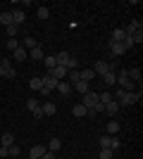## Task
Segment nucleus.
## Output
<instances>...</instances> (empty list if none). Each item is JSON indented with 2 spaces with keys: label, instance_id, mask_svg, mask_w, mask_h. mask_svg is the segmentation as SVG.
Segmentation results:
<instances>
[{
  "label": "nucleus",
  "instance_id": "1",
  "mask_svg": "<svg viewBox=\"0 0 143 159\" xmlns=\"http://www.w3.org/2000/svg\"><path fill=\"white\" fill-rule=\"evenodd\" d=\"M95 71V76H102V74H107V71H115L117 69V64H110V62H102V60H98L93 66H91Z\"/></svg>",
  "mask_w": 143,
  "mask_h": 159
},
{
  "label": "nucleus",
  "instance_id": "2",
  "mask_svg": "<svg viewBox=\"0 0 143 159\" xmlns=\"http://www.w3.org/2000/svg\"><path fill=\"white\" fill-rule=\"evenodd\" d=\"M81 105L86 107V109H93L95 105H98V93H93V90H88L86 95H81Z\"/></svg>",
  "mask_w": 143,
  "mask_h": 159
},
{
  "label": "nucleus",
  "instance_id": "3",
  "mask_svg": "<svg viewBox=\"0 0 143 159\" xmlns=\"http://www.w3.org/2000/svg\"><path fill=\"white\" fill-rule=\"evenodd\" d=\"M126 52V48L122 43H115V40H110V57H119V55Z\"/></svg>",
  "mask_w": 143,
  "mask_h": 159
},
{
  "label": "nucleus",
  "instance_id": "4",
  "mask_svg": "<svg viewBox=\"0 0 143 159\" xmlns=\"http://www.w3.org/2000/svg\"><path fill=\"white\" fill-rule=\"evenodd\" d=\"M48 74H50V76H53L55 81H64L69 71H67V66H55L53 71H48Z\"/></svg>",
  "mask_w": 143,
  "mask_h": 159
},
{
  "label": "nucleus",
  "instance_id": "5",
  "mask_svg": "<svg viewBox=\"0 0 143 159\" xmlns=\"http://www.w3.org/2000/svg\"><path fill=\"white\" fill-rule=\"evenodd\" d=\"M0 64H2V76H5V79H14V76H17V71H14V66H12L10 60L0 62Z\"/></svg>",
  "mask_w": 143,
  "mask_h": 159
},
{
  "label": "nucleus",
  "instance_id": "6",
  "mask_svg": "<svg viewBox=\"0 0 143 159\" xmlns=\"http://www.w3.org/2000/svg\"><path fill=\"white\" fill-rule=\"evenodd\" d=\"M45 152H48V150H45L43 145H34L31 150H29V159H41Z\"/></svg>",
  "mask_w": 143,
  "mask_h": 159
},
{
  "label": "nucleus",
  "instance_id": "7",
  "mask_svg": "<svg viewBox=\"0 0 143 159\" xmlns=\"http://www.w3.org/2000/svg\"><path fill=\"white\" fill-rule=\"evenodd\" d=\"M72 90H76L79 95H86V93L91 90V88H88V83H86V81H81V79H79L76 83H72Z\"/></svg>",
  "mask_w": 143,
  "mask_h": 159
},
{
  "label": "nucleus",
  "instance_id": "8",
  "mask_svg": "<svg viewBox=\"0 0 143 159\" xmlns=\"http://www.w3.org/2000/svg\"><path fill=\"white\" fill-rule=\"evenodd\" d=\"M41 109H43V116H53L57 112V105L55 102H41Z\"/></svg>",
  "mask_w": 143,
  "mask_h": 159
},
{
  "label": "nucleus",
  "instance_id": "9",
  "mask_svg": "<svg viewBox=\"0 0 143 159\" xmlns=\"http://www.w3.org/2000/svg\"><path fill=\"white\" fill-rule=\"evenodd\" d=\"M55 90H57V93H60L62 98H67V95H72V86H69L67 81H60V83H57V88H55Z\"/></svg>",
  "mask_w": 143,
  "mask_h": 159
},
{
  "label": "nucleus",
  "instance_id": "10",
  "mask_svg": "<svg viewBox=\"0 0 143 159\" xmlns=\"http://www.w3.org/2000/svg\"><path fill=\"white\" fill-rule=\"evenodd\" d=\"M41 81H43V88H48V90H55V88H57V83H60V81H55L50 74H45Z\"/></svg>",
  "mask_w": 143,
  "mask_h": 159
},
{
  "label": "nucleus",
  "instance_id": "11",
  "mask_svg": "<svg viewBox=\"0 0 143 159\" xmlns=\"http://www.w3.org/2000/svg\"><path fill=\"white\" fill-rule=\"evenodd\" d=\"M126 74H129V81L131 83H141V69H138V66H134V69H126Z\"/></svg>",
  "mask_w": 143,
  "mask_h": 159
},
{
  "label": "nucleus",
  "instance_id": "12",
  "mask_svg": "<svg viewBox=\"0 0 143 159\" xmlns=\"http://www.w3.org/2000/svg\"><path fill=\"white\" fill-rule=\"evenodd\" d=\"M102 83H105V86H117V71L102 74Z\"/></svg>",
  "mask_w": 143,
  "mask_h": 159
},
{
  "label": "nucleus",
  "instance_id": "13",
  "mask_svg": "<svg viewBox=\"0 0 143 159\" xmlns=\"http://www.w3.org/2000/svg\"><path fill=\"white\" fill-rule=\"evenodd\" d=\"M102 112L107 114V116H115V114L119 112V102H115V100H112V102H107V105H105V109H102Z\"/></svg>",
  "mask_w": 143,
  "mask_h": 159
},
{
  "label": "nucleus",
  "instance_id": "14",
  "mask_svg": "<svg viewBox=\"0 0 143 159\" xmlns=\"http://www.w3.org/2000/svg\"><path fill=\"white\" fill-rule=\"evenodd\" d=\"M69 57H72V55L64 52V50H62V52H57V55H55V62H57V66H67Z\"/></svg>",
  "mask_w": 143,
  "mask_h": 159
},
{
  "label": "nucleus",
  "instance_id": "15",
  "mask_svg": "<svg viewBox=\"0 0 143 159\" xmlns=\"http://www.w3.org/2000/svg\"><path fill=\"white\" fill-rule=\"evenodd\" d=\"M79 79L88 83V81H93V79H95V71L91 69V66H88V69H81V71H79Z\"/></svg>",
  "mask_w": 143,
  "mask_h": 159
},
{
  "label": "nucleus",
  "instance_id": "16",
  "mask_svg": "<svg viewBox=\"0 0 143 159\" xmlns=\"http://www.w3.org/2000/svg\"><path fill=\"white\" fill-rule=\"evenodd\" d=\"M29 88H31V90H36V93H41V90H43V81H41V76H34V79L29 81Z\"/></svg>",
  "mask_w": 143,
  "mask_h": 159
},
{
  "label": "nucleus",
  "instance_id": "17",
  "mask_svg": "<svg viewBox=\"0 0 143 159\" xmlns=\"http://www.w3.org/2000/svg\"><path fill=\"white\" fill-rule=\"evenodd\" d=\"M24 19H26V12H21V10H14V12H12V24H14V26H19Z\"/></svg>",
  "mask_w": 143,
  "mask_h": 159
},
{
  "label": "nucleus",
  "instance_id": "18",
  "mask_svg": "<svg viewBox=\"0 0 143 159\" xmlns=\"http://www.w3.org/2000/svg\"><path fill=\"white\" fill-rule=\"evenodd\" d=\"M72 114H74V116H79V119H83V116H86V107H83L81 102H76V105L72 107Z\"/></svg>",
  "mask_w": 143,
  "mask_h": 159
},
{
  "label": "nucleus",
  "instance_id": "19",
  "mask_svg": "<svg viewBox=\"0 0 143 159\" xmlns=\"http://www.w3.org/2000/svg\"><path fill=\"white\" fill-rule=\"evenodd\" d=\"M43 64H45L48 71H53L55 66H57V62H55V55H45V57H43Z\"/></svg>",
  "mask_w": 143,
  "mask_h": 159
},
{
  "label": "nucleus",
  "instance_id": "20",
  "mask_svg": "<svg viewBox=\"0 0 143 159\" xmlns=\"http://www.w3.org/2000/svg\"><path fill=\"white\" fill-rule=\"evenodd\" d=\"M26 57H29V52H26V50H24L21 45L17 48V50H14V62H24Z\"/></svg>",
  "mask_w": 143,
  "mask_h": 159
},
{
  "label": "nucleus",
  "instance_id": "21",
  "mask_svg": "<svg viewBox=\"0 0 143 159\" xmlns=\"http://www.w3.org/2000/svg\"><path fill=\"white\" fill-rule=\"evenodd\" d=\"M0 143H2V147H12L14 145V135H12V133H2Z\"/></svg>",
  "mask_w": 143,
  "mask_h": 159
},
{
  "label": "nucleus",
  "instance_id": "22",
  "mask_svg": "<svg viewBox=\"0 0 143 159\" xmlns=\"http://www.w3.org/2000/svg\"><path fill=\"white\" fill-rule=\"evenodd\" d=\"M138 29H143V26H141V21H131L129 26L124 29V33H126V36H134V33H136Z\"/></svg>",
  "mask_w": 143,
  "mask_h": 159
},
{
  "label": "nucleus",
  "instance_id": "23",
  "mask_svg": "<svg viewBox=\"0 0 143 159\" xmlns=\"http://www.w3.org/2000/svg\"><path fill=\"white\" fill-rule=\"evenodd\" d=\"M124 38H126L124 29H115V31H112V38H110V40H115V43H122Z\"/></svg>",
  "mask_w": 143,
  "mask_h": 159
},
{
  "label": "nucleus",
  "instance_id": "24",
  "mask_svg": "<svg viewBox=\"0 0 143 159\" xmlns=\"http://www.w3.org/2000/svg\"><path fill=\"white\" fill-rule=\"evenodd\" d=\"M60 147H62V140L60 138H50V143H48V150H50V152H57Z\"/></svg>",
  "mask_w": 143,
  "mask_h": 159
},
{
  "label": "nucleus",
  "instance_id": "25",
  "mask_svg": "<svg viewBox=\"0 0 143 159\" xmlns=\"http://www.w3.org/2000/svg\"><path fill=\"white\" fill-rule=\"evenodd\" d=\"M21 48H24V50H34V48H38V43H36V38H31V36H26V38H24V43H21Z\"/></svg>",
  "mask_w": 143,
  "mask_h": 159
},
{
  "label": "nucleus",
  "instance_id": "26",
  "mask_svg": "<svg viewBox=\"0 0 143 159\" xmlns=\"http://www.w3.org/2000/svg\"><path fill=\"white\" fill-rule=\"evenodd\" d=\"M0 21H2V26H12V12H2L0 14Z\"/></svg>",
  "mask_w": 143,
  "mask_h": 159
},
{
  "label": "nucleus",
  "instance_id": "27",
  "mask_svg": "<svg viewBox=\"0 0 143 159\" xmlns=\"http://www.w3.org/2000/svg\"><path fill=\"white\" fill-rule=\"evenodd\" d=\"M38 107H41V100H36V98L26 100V109L29 112H34V109H38Z\"/></svg>",
  "mask_w": 143,
  "mask_h": 159
},
{
  "label": "nucleus",
  "instance_id": "28",
  "mask_svg": "<svg viewBox=\"0 0 143 159\" xmlns=\"http://www.w3.org/2000/svg\"><path fill=\"white\" fill-rule=\"evenodd\" d=\"M29 57H31V60H36V62H41V60H43V50H41V48H34V50L29 52Z\"/></svg>",
  "mask_w": 143,
  "mask_h": 159
},
{
  "label": "nucleus",
  "instance_id": "29",
  "mask_svg": "<svg viewBox=\"0 0 143 159\" xmlns=\"http://www.w3.org/2000/svg\"><path fill=\"white\" fill-rule=\"evenodd\" d=\"M19 45H21V43H19L17 38H7V43H5V48H7V50H12V52H14Z\"/></svg>",
  "mask_w": 143,
  "mask_h": 159
},
{
  "label": "nucleus",
  "instance_id": "30",
  "mask_svg": "<svg viewBox=\"0 0 143 159\" xmlns=\"http://www.w3.org/2000/svg\"><path fill=\"white\" fill-rule=\"evenodd\" d=\"M115 133H119V121H110L107 124V135H115Z\"/></svg>",
  "mask_w": 143,
  "mask_h": 159
},
{
  "label": "nucleus",
  "instance_id": "31",
  "mask_svg": "<svg viewBox=\"0 0 143 159\" xmlns=\"http://www.w3.org/2000/svg\"><path fill=\"white\" fill-rule=\"evenodd\" d=\"M131 40H134V45H141L143 43V29H138V31L131 36Z\"/></svg>",
  "mask_w": 143,
  "mask_h": 159
},
{
  "label": "nucleus",
  "instance_id": "32",
  "mask_svg": "<svg viewBox=\"0 0 143 159\" xmlns=\"http://www.w3.org/2000/svg\"><path fill=\"white\" fill-rule=\"evenodd\" d=\"M112 135H100V147H112Z\"/></svg>",
  "mask_w": 143,
  "mask_h": 159
},
{
  "label": "nucleus",
  "instance_id": "33",
  "mask_svg": "<svg viewBox=\"0 0 143 159\" xmlns=\"http://www.w3.org/2000/svg\"><path fill=\"white\" fill-rule=\"evenodd\" d=\"M112 157H115V152L110 147H100V159H112Z\"/></svg>",
  "mask_w": 143,
  "mask_h": 159
},
{
  "label": "nucleus",
  "instance_id": "34",
  "mask_svg": "<svg viewBox=\"0 0 143 159\" xmlns=\"http://www.w3.org/2000/svg\"><path fill=\"white\" fill-rule=\"evenodd\" d=\"M19 154H21L19 145H12V147H7V157H19Z\"/></svg>",
  "mask_w": 143,
  "mask_h": 159
},
{
  "label": "nucleus",
  "instance_id": "35",
  "mask_svg": "<svg viewBox=\"0 0 143 159\" xmlns=\"http://www.w3.org/2000/svg\"><path fill=\"white\" fill-rule=\"evenodd\" d=\"M36 14H38V19H48V17H50V10H48V7H38Z\"/></svg>",
  "mask_w": 143,
  "mask_h": 159
},
{
  "label": "nucleus",
  "instance_id": "36",
  "mask_svg": "<svg viewBox=\"0 0 143 159\" xmlns=\"http://www.w3.org/2000/svg\"><path fill=\"white\" fill-rule=\"evenodd\" d=\"M67 79H69V86H72V83H76V81H79V69H72V71L67 74Z\"/></svg>",
  "mask_w": 143,
  "mask_h": 159
},
{
  "label": "nucleus",
  "instance_id": "37",
  "mask_svg": "<svg viewBox=\"0 0 143 159\" xmlns=\"http://www.w3.org/2000/svg\"><path fill=\"white\" fill-rule=\"evenodd\" d=\"M81 64V62L76 60V57H69V62H67V71H72V69H76V66Z\"/></svg>",
  "mask_w": 143,
  "mask_h": 159
},
{
  "label": "nucleus",
  "instance_id": "38",
  "mask_svg": "<svg viewBox=\"0 0 143 159\" xmlns=\"http://www.w3.org/2000/svg\"><path fill=\"white\" fill-rule=\"evenodd\" d=\"M17 31H19V26H7V36H10V38H14V36H17Z\"/></svg>",
  "mask_w": 143,
  "mask_h": 159
},
{
  "label": "nucleus",
  "instance_id": "39",
  "mask_svg": "<svg viewBox=\"0 0 143 159\" xmlns=\"http://www.w3.org/2000/svg\"><path fill=\"white\" fill-rule=\"evenodd\" d=\"M31 114H34V119H43V109H41V107H38V109H34Z\"/></svg>",
  "mask_w": 143,
  "mask_h": 159
},
{
  "label": "nucleus",
  "instance_id": "40",
  "mask_svg": "<svg viewBox=\"0 0 143 159\" xmlns=\"http://www.w3.org/2000/svg\"><path fill=\"white\" fill-rule=\"evenodd\" d=\"M41 159H57V157H55V152H50V150H48V152L45 154H43V157Z\"/></svg>",
  "mask_w": 143,
  "mask_h": 159
},
{
  "label": "nucleus",
  "instance_id": "41",
  "mask_svg": "<svg viewBox=\"0 0 143 159\" xmlns=\"http://www.w3.org/2000/svg\"><path fill=\"white\" fill-rule=\"evenodd\" d=\"M0 157H2V159H7V147H0Z\"/></svg>",
  "mask_w": 143,
  "mask_h": 159
},
{
  "label": "nucleus",
  "instance_id": "42",
  "mask_svg": "<svg viewBox=\"0 0 143 159\" xmlns=\"http://www.w3.org/2000/svg\"><path fill=\"white\" fill-rule=\"evenodd\" d=\"M0 76H2V64H0Z\"/></svg>",
  "mask_w": 143,
  "mask_h": 159
}]
</instances>
